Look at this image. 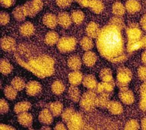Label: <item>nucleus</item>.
I'll use <instances>...</instances> for the list:
<instances>
[{
	"mask_svg": "<svg viewBox=\"0 0 146 130\" xmlns=\"http://www.w3.org/2000/svg\"><path fill=\"white\" fill-rule=\"evenodd\" d=\"M121 28L110 24L100 31L97 37V46L102 55L113 63L124 61V41Z\"/></svg>",
	"mask_w": 146,
	"mask_h": 130,
	"instance_id": "nucleus-1",
	"label": "nucleus"
},
{
	"mask_svg": "<svg viewBox=\"0 0 146 130\" xmlns=\"http://www.w3.org/2000/svg\"><path fill=\"white\" fill-rule=\"evenodd\" d=\"M17 59L20 65L40 78L50 76L54 70L53 59L44 54L32 53L30 57L27 54L25 57L17 55Z\"/></svg>",
	"mask_w": 146,
	"mask_h": 130,
	"instance_id": "nucleus-2",
	"label": "nucleus"
},
{
	"mask_svg": "<svg viewBox=\"0 0 146 130\" xmlns=\"http://www.w3.org/2000/svg\"><path fill=\"white\" fill-rule=\"evenodd\" d=\"M76 46V40L71 37H64L60 38L57 42V47L62 53H69L75 49Z\"/></svg>",
	"mask_w": 146,
	"mask_h": 130,
	"instance_id": "nucleus-3",
	"label": "nucleus"
},
{
	"mask_svg": "<svg viewBox=\"0 0 146 130\" xmlns=\"http://www.w3.org/2000/svg\"><path fill=\"white\" fill-rule=\"evenodd\" d=\"M96 96L93 92L85 93L82 97L80 101V105L83 109L90 111L96 105Z\"/></svg>",
	"mask_w": 146,
	"mask_h": 130,
	"instance_id": "nucleus-4",
	"label": "nucleus"
},
{
	"mask_svg": "<svg viewBox=\"0 0 146 130\" xmlns=\"http://www.w3.org/2000/svg\"><path fill=\"white\" fill-rule=\"evenodd\" d=\"M132 79V73L129 69L121 68L118 70L117 82L121 87H127Z\"/></svg>",
	"mask_w": 146,
	"mask_h": 130,
	"instance_id": "nucleus-5",
	"label": "nucleus"
},
{
	"mask_svg": "<svg viewBox=\"0 0 146 130\" xmlns=\"http://www.w3.org/2000/svg\"><path fill=\"white\" fill-rule=\"evenodd\" d=\"M42 3L40 0H32L23 6L27 15L33 17L38 13L42 8Z\"/></svg>",
	"mask_w": 146,
	"mask_h": 130,
	"instance_id": "nucleus-6",
	"label": "nucleus"
},
{
	"mask_svg": "<svg viewBox=\"0 0 146 130\" xmlns=\"http://www.w3.org/2000/svg\"><path fill=\"white\" fill-rule=\"evenodd\" d=\"M119 97L121 101L125 104H131L134 101V96L133 93L129 89H128L127 87H121Z\"/></svg>",
	"mask_w": 146,
	"mask_h": 130,
	"instance_id": "nucleus-7",
	"label": "nucleus"
},
{
	"mask_svg": "<svg viewBox=\"0 0 146 130\" xmlns=\"http://www.w3.org/2000/svg\"><path fill=\"white\" fill-rule=\"evenodd\" d=\"M68 126L71 129H79L83 127V121L81 116L78 113H74L69 120L67 122Z\"/></svg>",
	"mask_w": 146,
	"mask_h": 130,
	"instance_id": "nucleus-8",
	"label": "nucleus"
},
{
	"mask_svg": "<svg viewBox=\"0 0 146 130\" xmlns=\"http://www.w3.org/2000/svg\"><path fill=\"white\" fill-rule=\"evenodd\" d=\"M27 93H28L29 95L31 96H35L38 94L40 92L42 87L41 85L37 81H30L29 83L27 84L25 87Z\"/></svg>",
	"mask_w": 146,
	"mask_h": 130,
	"instance_id": "nucleus-9",
	"label": "nucleus"
},
{
	"mask_svg": "<svg viewBox=\"0 0 146 130\" xmlns=\"http://www.w3.org/2000/svg\"><path fill=\"white\" fill-rule=\"evenodd\" d=\"M127 34L129 41L138 40V39H141L142 32L138 28L137 26L132 25L127 29Z\"/></svg>",
	"mask_w": 146,
	"mask_h": 130,
	"instance_id": "nucleus-10",
	"label": "nucleus"
},
{
	"mask_svg": "<svg viewBox=\"0 0 146 130\" xmlns=\"http://www.w3.org/2000/svg\"><path fill=\"white\" fill-rule=\"evenodd\" d=\"M1 46L4 51H12L15 49L16 42L13 38L10 37H6L3 38L1 41Z\"/></svg>",
	"mask_w": 146,
	"mask_h": 130,
	"instance_id": "nucleus-11",
	"label": "nucleus"
},
{
	"mask_svg": "<svg viewBox=\"0 0 146 130\" xmlns=\"http://www.w3.org/2000/svg\"><path fill=\"white\" fill-rule=\"evenodd\" d=\"M52 114L49 109H45L42 111L39 114L38 119L40 122L44 125H48L52 123L53 121V116Z\"/></svg>",
	"mask_w": 146,
	"mask_h": 130,
	"instance_id": "nucleus-12",
	"label": "nucleus"
},
{
	"mask_svg": "<svg viewBox=\"0 0 146 130\" xmlns=\"http://www.w3.org/2000/svg\"><path fill=\"white\" fill-rule=\"evenodd\" d=\"M57 20H58V23L63 28L67 29L71 25L72 22L71 16H70L68 13H61L57 17Z\"/></svg>",
	"mask_w": 146,
	"mask_h": 130,
	"instance_id": "nucleus-13",
	"label": "nucleus"
},
{
	"mask_svg": "<svg viewBox=\"0 0 146 130\" xmlns=\"http://www.w3.org/2000/svg\"><path fill=\"white\" fill-rule=\"evenodd\" d=\"M96 59L97 57L96 54L89 51L85 53L83 57V61L85 65L89 66V67H91V66L95 65L96 62Z\"/></svg>",
	"mask_w": 146,
	"mask_h": 130,
	"instance_id": "nucleus-14",
	"label": "nucleus"
},
{
	"mask_svg": "<svg viewBox=\"0 0 146 130\" xmlns=\"http://www.w3.org/2000/svg\"><path fill=\"white\" fill-rule=\"evenodd\" d=\"M86 32L88 36L91 38H95L98 36L100 30L96 23L95 22H91L88 24L86 29Z\"/></svg>",
	"mask_w": 146,
	"mask_h": 130,
	"instance_id": "nucleus-15",
	"label": "nucleus"
},
{
	"mask_svg": "<svg viewBox=\"0 0 146 130\" xmlns=\"http://www.w3.org/2000/svg\"><path fill=\"white\" fill-rule=\"evenodd\" d=\"M18 121L22 126L25 127H30L32 124V115L25 112L19 114L18 117Z\"/></svg>",
	"mask_w": 146,
	"mask_h": 130,
	"instance_id": "nucleus-16",
	"label": "nucleus"
},
{
	"mask_svg": "<svg viewBox=\"0 0 146 130\" xmlns=\"http://www.w3.org/2000/svg\"><path fill=\"white\" fill-rule=\"evenodd\" d=\"M43 22L48 28L54 29L56 27L57 23H58V20H57V18L53 14L48 13L45 15L43 19Z\"/></svg>",
	"mask_w": 146,
	"mask_h": 130,
	"instance_id": "nucleus-17",
	"label": "nucleus"
},
{
	"mask_svg": "<svg viewBox=\"0 0 146 130\" xmlns=\"http://www.w3.org/2000/svg\"><path fill=\"white\" fill-rule=\"evenodd\" d=\"M20 32L24 37H29L34 32V27L31 23L25 22L20 27Z\"/></svg>",
	"mask_w": 146,
	"mask_h": 130,
	"instance_id": "nucleus-18",
	"label": "nucleus"
},
{
	"mask_svg": "<svg viewBox=\"0 0 146 130\" xmlns=\"http://www.w3.org/2000/svg\"><path fill=\"white\" fill-rule=\"evenodd\" d=\"M83 75L78 70L72 72L69 74V76L70 83L74 86H77L78 85H80L81 83L82 80H83Z\"/></svg>",
	"mask_w": 146,
	"mask_h": 130,
	"instance_id": "nucleus-19",
	"label": "nucleus"
},
{
	"mask_svg": "<svg viewBox=\"0 0 146 130\" xmlns=\"http://www.w3.org/2000/svg\"><path fill=\"white\" fill-rule=\"evenodd\" d=\"M142 47H144V44H143V41L141 39L129 41L127 44V51L129 53H132L141 49Z\"/></svg>",
	"mask_w": 146,
	"mask_h": 130,
	"instance_id": "nucleus-20",
	"label": "nucleus"
},
{
	"mask_svg": "<svg viewBox=\"0 0 146 130\" xmlns=\"http://www.w3.org/2000/svg\"><path fill=\"white\" fill-rule=\"evenodd\" d=\"M125 8L130 13H135L141 10V5L136 0H129L126 3Z\"/></svg>",
	"mask_w": 146,
	"mask_h": 130,
	"instance_id": "nucleus-21",
	"label": "nucleus"
},
{
	"mask_svg": "<svg viewBox=\"0 0 146 130\" xmlns=\"http://www.w3.org/2000/svg\"><path fill=\"white\" fill-rule=\"evenodd\" d=\"M107 108L108 109L109 111L111 114H120L123 111V108L119 102L116 101H111L109 102L107 105Z\"/></svg>",
	"mask_w": 146,
	"mask_h": 130,
	"instance_id": "nucleus-22",
	"label": "nucleus"
},
{
	"mask_svg": "<svg viewBox=\"0 0 146 130\" xmlns=\"http://www.w3.org/2000/svg\"><path fill=\"white\" fill-rule=\"evenodd\" d=\"M68 66L72 70L77 71L81 66V60L77 56H72L68 60Z\"/></svg>",
	"mask_w": 146,
	"mask_h": 130,
	"instance_id": "nucleus-23",
	"label": "nucleus"
},
{
	"mask_svg": "<svg viewBox=\"0 0 146 130\" xmlns=\"http://www.w3.org/2000/svg\"><path fill=\"white\" fill-rule=\"evenodd\" d=\"M59 35L56 32L51 31L47 33L45 37V43L50 46H53L59 41Z\"/></svg>",
	"mask_w": 146,
	"mask_h": 130,
	"instance_id": "nucleus-24",
	"label": "nucleus"
},
{
	"mask_svg": "<svg viewBox=\"0 0 146 130\" xmlns=\"http://www.w3.org/2000/svg\"><path fill=\"white\" fill-rule=\"evenodd\" d=\"M68 94L70 99L74 102H78L81 99V95L80 90L76 86L72 85L69 89Z\"/></svg>",
	"mask_w": 146,
	"mask_h": 130,
	"instance_id": "nucleus-25",
	"label": "nucleus"
},
{
	"mask_svg": "<svg viewBox=\"0 0 146 130\" xmlns=\"http://www.w3.org/2000/svg\"><path fill=\"white\" fill-rule=\"evenodd\" d=\"M88 7L96 13H101L103 10V5L98 0H88Z\"/></svg>",
	"mask_w": 146,
	"mask_h": 130,
	"instance_id": "nucleus-26",
	"label": "nucleus"
},
{
	"mask_svg": "<svg viewBox=\"0 0 146 130\" xmlns=\"http://www.w3.org/2000/svg\"><path fill=\"white\" fill-rule=\"evenodd\" d=\"M62 107H63L61 103H60L59 102H56L50 104L49 107H48V109L50 110V111L54 116H59L62 113Z\"/></svg>",
	"mask_w": 146,
	"mask_h": 130,
	"instance_id": "nucleus-27",
	"label": "nucleus"
},
{
	"mask_svg": "<svg viewBox=\"0 0 146 130\" xmlns=\"http://www.w3.org/2000/svg\"><path fill=\"white\" fill-rule=\"evenodd\" d=\"M83 84L86 88L89 89H96L97 87L96 80L91 75H88L84 78Z\"/></svg>",
	"mask_w": 146,
	"mask_h": 130,
	"instance_id": "nucleus-28",
	"label": "nucleus"
},
{
	"mask_svg": "<svg viewBox=\"0 0 146 130\" xmlns=\"http://www.w3.org/2000/svg\"><path fill=\"white\" fill-rule=\"evenodd\" d=\"M30 107H31V104L29 102H21L15 105V111L17 114L25 113L30 109Z\"/></svg>",
	"mask_w": 146,
	"mask_h": 130,
	"instance_id": "nucleus-29",
	"label": "nucleus"
},
{
	"mask_svg": "<svg viewBox=\"0 0 146 130\" xmlns=\"http://www.w3.org/2000/svg\"><path fill=\"white\" fill-rule=\"evenodd\" d=\"M109 103L108 93H103L102 95L96 97V105L100 107H107Z\"/></svg>",
	"mask_w": 146,
	"mask_h": 130,
	"instance_id": "nucleus-30",
	"label": "nucleus"
},
{
	"mask_svg": "<svg viewBox=\"0 0 146 130\" xmlns=\"http://www.w3.org/2000/svg\"><path fill=\"white\" fill-rule=\"evenodd\" d=\"M13 14L15 19L18 21L24 20V19H25V17L27 16L26 12L23 7H19L15 8L13 12Z\"/></svg>",
	"mask_w": 146,
	"mask_h": 130,
	"instance_id": "nucleus-31",
	"label": "nucleus"
},
{
	"mask_svg": "<svg viewBox=\"0 0 146 130\" xmlns=\"http://www.w3.org/2000/svg\"><path fill=\"white\" fill-rule=\"evenodd\" d=\"M12 69H13V66L7 59H1V64H0V70H1V72L3 74H10Z\"/></svg>",
	"mask_w": 146,
	"mask_h": 130,
	"instance_id": "nucleus-32",
	"label": "nucleus"
},
{
	"mask_svg": "<svg viewBox=\"0 0 146 130\" xmlns=\"http://www.w3.org/2000/svg\"><path fill=\"white\" fill-rule=\"evenodd\" d=\"M126 8L123 7V5L119 2H117L113 5L112 10L113 13L117 17H121L123 15L125 12Z\"/></svg>",
	"mask_w": 146,
	"mask_h": 130,
	"instance_id": "nucleus-33",
	"label": "nucleus"
},
{
	"mask_svg": "<svg viewBox=\"0 0 146 130\" xmlns=\"http://www.w3.org/2000/svg\"><path fill=\"white\" fill-rule=\"evenodd\" d=\"M80 44L81 46V47L84 51H89L91 49H92L93 47V42L91 39V37L88 36V37H84L82 40L81 41Z\"/></svg>",
	"mask_w": 146,
	"mask_h": 130,
	"instance_id": "nucleus-34",
	"label": "nucleus"
},
{
	"mask_svg": "<svg viewBox=\"0 0 146 130\" xmlns=\"http://www.w3.org/2000/svg\"><path fill=\"white\" fill-rule=\"evenodd\" d=\"M65 90V87L61 81H55L52 85V90L56 95H60L63 93Z\"/></svg>",
	"mask_w": 146,
	"mask_h": 130,
	"instance_id": "nucleus-35",
	"label": "nucleus"
},
{
	"mask_svg": "<svg viewBox=\"0 0 146 130\" xmlns=\"http://www.w3.org/2000/svg\"><path fill=\"white\" fill-rule=\"evenodd\" d=\"M11 86L14 87L17 90H18V91L23 90L26 87L25 81H24L22 78H20L19 77L15 78L14 79L12 80Z\"/></svg>",
	"mask_w": 146,
	"mask_h": 130,
	"instance_id": "nucleus-36",
	"label": "nucleus"
},
{
	"mask_svg": "<svg viewBox=\"0 0 146 130\" xmlns=\"http://www.w3.org/2000/svg\"><path fill=\"white\" fill-rule=\"evenodd\" d=\"M71 19L72 22L76 24H81L83 22L84 15L81 11H74L71 14Z\"/></svg>",
	"mask_w": 146,
	"mask_h": 130,
	"instance_id": "nucleus-37",
	"label": "nucleus"
},
{
	"mask_svg": "<svg viewBox=\"0 0 146 130\" xmlns=\"http://www.w3.org/2000/svg\"><path fill=\"white\" fill-rule=\"evenodd\" d=\"M4 93L6 97L10 100H13L17 97V90L12 86L6 87L4 90Z\"/></svg>",
	"mask_w": 146,
	"mask_h": 130,
	"instance_id": "nucleus-38",
	"label": "nucleus"
},
{
	"mask_svg": "<svg viewBox=\"0 0 146 130\" xmlns=\"http://www.w3.org/2000/svg\"><path fill=\"white\" fill-rule=\"evenodd\" d=\"M100 78L102 80L103 82H109V81H113L112 78L111 71L109 69H104L100 73Z\"/></svg>",
	"mask_w": 146,
	"mask_h": 130,
	"instance_id": "nucleus-39",
	"label": "nucleus"
},
{
	"mask_svg": "<svg viewBox=\"0 0 146 130\" xmlns=\"http://www.w3.org/2000/svg\"><path fill=\"white\" fill-rule=\"evenodd\" d=\"M141 92V101L140 102V107L142 110H146V82L142 85Z\"/></svg>",
	"mask_w": 146,
	"mask_h": 130,
	"instance_id": "nucleus-40",
	"label": "nucleus"
},
{
	"mask_svg": "<svg viewBox=\"0 0 146 130\" xmlns=\"http://www.w3.org/2000/svg\"><path fill=\"white\" fill-rule=\"evenodd\" d=\"M139 128V125L135 120H130L127 122L125 126V129H137Z\"/></svg>",
	"mask_w": 146,
	"mask_h": 130,
	"instance_id": "nucleus-41",
	"label": "nucleus"
},
{
	"mask_svg": "<svg viewBox=\"0 0 146 130\" xmlns=\"http://www.w3.org/2000/svg\"><path fill=\"white\" fill-rule=\"evenodd\" d=\"M75 113L74 111L72 109H67L66 111H64L62 114V119L66 122H68L71 118L72 116Z\"/></svg>",
	"mask_w": 146,
	"mask_h": 130,
	"instance_id": "nucleus-42",
	"label": "nucleus"
},
{
	"mask_svg": "<svg viewBox=\"0 0 146 130\" xmlns=\"http://www.w3.org/2000/svg\"><path fill=\"white\" fill-rule=\"evenodd\" d=\"M139 77L142 81H146V65L140 67L138 70Z\"/></svg>",
	"mask_w": 146,
	"mask_h": 130,
	"instance_id": "nucleus-43",
	"label": "nucleus"
},
{
	"mask_svg": "<svg viewBox=\"0 0 146 130\" xmlns=\"http://www.w3.org/2000/svg\"><path fill=\"white\" fill-rule=\"evenodd\" d=\"M110 24H113V25H117L118 27H120L121 29L123 28L124 25L123 20L120 19V17H117V16L113 18V19H111Z\"/></svg>",
	"mask_w": 146,
	"mask_h": 130,
	"instance_id": "nucleus-44",
	"label": "nucleus"
},
{
	"mask_svg": "<svg viewBox=\"0 0 146 130\" xmlns=\"http://www.w3.org/2000/svg\"><path fill=\"white\" fill-rule=\"evenodd\" d=\"M9 20H10V17L8 14L5 13V12H1V15H0V22L2 25H6L8 23Z\"/></svg>",
	"mask_w": 146,
	"mask_h": 130,
	"instance_id": "nucleus-45",
	"label": "nucleus"
},
{
	"mask_svg": "<svg viewBox=\"0 0 146 130\" xmlns=\"http://www.w3.org/2000/svg\"><path fill=\"white\" fill-rule=\"evenodd\" d=\"M0 111L1 114L7 113L8 111V105L7 102L4 99L1 100V103H0Z\"/></svg>",
	"mask_w": 146,
	"mask_h": 130,
	"instance_id": "nucleus-46",
	"label": "nucleus"
},
{
	"mask_svg": "<svg viewBox=\"0 0 146 130\" xmlns=\"http://www.w3.org/2000/svg\"><path fill=\"white\" fill-rule=\"evenodd\" d=\"M57 3L60 7L66 8L71 5L72 0H56Z\"/></svg>",
	"mask_w": 146,
	"mask_h": 130,
	"instance_id": "nucleus-47",
	"label": "nucleus"
},
{
	"mask_svg": "<svg viewBox=\"0 0 146 130\" xmlns=\"http://www.w3.org/2000/svg\"><path fill=\"white\" fill-rule=\"evenodd\" d=\"M14 0H1V5L3 7L8 8L13 4Z\"/></svg>",
	"mask_w": 146,
	"mask_h": 130,
	"instance_id": "nucleus-48",
	"label": "nucleus"
},
{
	"mask_svg": "<svg viewBox=\"0 0 146 130\" xmlns=\"http://www.w3.org/2000/svg\"><path fill=\"white\" fill-rule=\"evenodd\" d=\"M141 25L142 28L146 31V15L142 17L141 20Z\"/></svg>",
	"mask_w": 146,
	"mask_h": 130,
	"instance_id": "nucleus-49",
	"label": "nucleus"
},
{
	"mask_svg": "<svg viewBox=\"0 0 146 130\" xmlns=\"http://www.w3.org/2000/svg\"><path fill=\"white\" fill-rule=\"evenodd\" d=\"M55 129H66V126H64L63 123H57L56 126H55Z\"/></svg>",
	"mask_w": 146,
	"mask_h": 130,
	"instance_id": "nucleus-50",
	"label": "nucleus"
},
{
	"mask_svg": "<svg viewBox=\"0 0 146 130\" xmlns=\"http://www.w3.org/2000/svg\"><path fill=\"white\" fill-rule=\"evenodd\" d=\"M141 126H142V128L143 129H146V117H145V118H144L142 120Z\"/></svg>",
	"mask_w": 146,
	"mask_h": 130,
	"instance_id": "nucleus-51",
	"label": "nucleus"
},
{
	"mask_svg": "<svg viewBox=\"0 0 146 130\" xmlns=\"http://www.w3.org/2000/svg\"><path fill=\"white\" fill-rule=\"evenodd\" d=\"M142 61L145 65H146V51H145L144 53H143L142 54Z\"/></svg>",
	"mask_w": 146,
	"mask_h": 130,
	"instance_id": "nucleus-52",
	"label": "nucleus"
},
{
	"mask_svg": "<svg viewBox=\"0 0 146 130\" xmlns=\"http://www.w3.org/2000/svg\"><path fill=\"white\" fill-rule=\"evenodd\" d=\"M1 129H14V128H11V127L10 126H8L7 125H1V127H0Z\"/></svg>",
	"mask_w": 146,
	"mask_h": 130,
	"instance_id": "nucleus-53",
	"label": "nucleus"
},
{
	"mask_svg": "<svg viewBox=\"0 0 146 130\" xmlns=\"http://www.w3.org/2000/svg\"><path fill=\"white\" fill-rule=\"evenodd\" d=\"M143 41V44H144V46L146 48V36H145L144 38L142 39Z\"/></svg>",
	"mask_w": 146,
	"mask_h": 130,
	"instance_id": "nucleus-54",
	"label": "nucleus"
},
{
	"mask_svg": "<svg viewBox=\"0 0 146 130\" xmlns=\"http://www.w3.org/2000/svg\"><path fill=\"white\" fill-rule=\"evenodd\" d=\"M76 1H81V0H76Z\"/></svg>",
	"mask_w": 146,
	"mask_h": 130,
	"instance_id": "nucleus-55",
	"label": "nucleus"
}]
</instances>
